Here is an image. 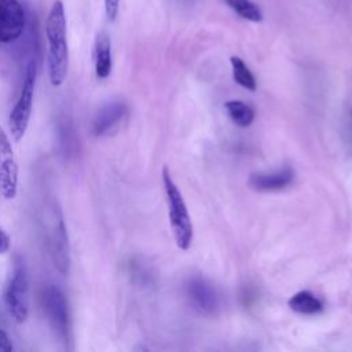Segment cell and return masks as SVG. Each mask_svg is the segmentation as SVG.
Segmentation results:
<instances>
[{"mask_svg":"<svg viewBox=\"0 0 352 352\" xmlns=\"http://www.w3.org/2000/svg\"><path fill=\"white\" fill-rule=\"evenodd\" d=\"M45 36L48 43L47 72L52 87H60L69 67V47L66 33V14L60 0H56L47 16Z\"/></svg>","mask_w":352,"mask_h":352,"instance_id":"obj_1","label":"cell"},{"mask_svg":"<svg viewBox=\"0 0 352 352\" xmlns=\"http://www.w3.org/2000/svg\"><path fill=\"white\" fill-rule=\"evenodd\" d=\"M0 194H1V190H0Z\"/></svg>","mask_w":352,"mask_h":352,"instance_id":"obj_20","label":"cell"},{"mask_svg":"<svg viewBox=\"0 0 352 352\" xmlns=\"http://www.w3.org/2000/svg\"><path fill=\"white\" fill-rule=\"evenodd\" d=\"M4 302L16 323H23L29 315V275L26 265L19 258L15 261L4 287Z\"/></svg>","mask_w":352,"mask_h":352,"instance_id":"obj_4","label":"cell"},{"mask_svg":"<svg viewBox=\"0 0 352 352\" xmlns=\"http://www.w3.org/2000/svg\"><path fill=\"white\" fill-rule=\"evenodd\" d=\"M44 311L54 331L62 340L69 337V311L65 294L56 286H48L43 294Z\"/></svg>","mask_w":352,"mask_h":352,"instance_id":"obj_6","label":"cell"},{"mask_svg":"<svg viewBox=\"0 0 352 352\" xmlns=\"http://www.w3.org/2000/svg\"><path fill=\"white\" fill-rule=\"evenodd\" d=\"M231 67H232V77L236 84L241 87L249 89V91H256L257 82L250 72V69L246 66V63L239 58V56H231Z\"/></svg>","mask_w":352,"mask_h":352,"instance_id":"obj_16","label":"cell"},{"mask_svg":"<svg viewBox=\"0 0 352 352\" xmlns=\"http://www.w3.org/2000/svg\"><path fill=\"white\" fill-rule=\"evenodd\" d=\"M0 190L1 195L12 199L18 190V164L11 142L0 126Z\"/></svg>","mask_w":352,"mask_h":352,"instance_id":"obj_7","label":"cell"},{"mask_svg":"<svg viewBox=\"0 0 352 352\" xmlns=\"http://www.w3.org/2000/svg\"><path fill=\"white\" fill-rule=\"evenodd\" d=\"M162 182L166 194V202H168V213H169V221L173 231V236L176 241V245L182 250H187L191 245L192 239V226L190 220V214L187 210V206L184 204V199L175 184V182L170 177V173L166 166L162 169Z\"/></svg>","mask_w":352,"mask_h":352,"instance_id":"obj_2","label":"cell"},{"mask_svg":"<svg viewBox=\"0 0 352 352\" xmlns=\"http://www.w3.org/2000/svg\"><path fill=\"white\" fill-rule=\"evenodd\" d=\"M226 109H227V113L230 116V118L238 125V126H249L253 120H254V111L253 109L241 102V100H228L226 102Z\"/></svg>","mask_w":352,"mask_h":352,"instance_id":"obj_15","label":"cell"},{"mask_svg":"<svg viewBox=\"0 0 352 352\" xmlns=\"http://www.w3.org/2000/svg\"><path fill=\"white\" fill-rule=\"evenodd\" d=\"M94 63L95 74L98 78H107L110 76L113 66L111 43L110 37L104 32H100L96 36L94 47Z\"/></svg>","mask_w":352,"mask_h":352,"instance_id":"obj_12","label":"cell"},{"mask_svg":"<svg viewBox=\"0 0 352 352\" xmlns=\"http://www.w3.org/2000/svg\"><path fill=\"white\" fill-rule=\"evenodd\" d=\"M224 4L231 8L236 15L249 22H261V8L252 0H223Z\"/></svg>","mask_w":352,"mask_h":352,"instance_id":"obj_14","label":"cell"},{"mask_svg":"<svg viewBox=\"0 0 352 352\" xmlns=\"http://www.w3.org/2000/svg\"><path fill=\"white\" fill-rule=\"evenodd\" d=\"M187 296L194 307L202 314L213 315L220 308V296L216 287L201 276H195L188 280Z\"/></svg>","mask_w":352,"mask_h":352,"instance_id":"obj_9","label":"cell"},{"mask_svg":"<svg viewBox=\"0 0 352 352\" xmlns=\"http://www.w3.org/2000/svg\"><path fill=\"white\" fill-rule=\"evenodd\" d=\"M10 245H11V239H10L8 234L0 227V254L8 252Z\"/></svg>","mask_w":352,"mask_h":352,"instance_id":"obj_19","label":"cell"},{"mask_svg":"<svg viewBox=\"0 0 352 352\" xmlns=\"http://www.w3.org/2000/svg\"><path fill=\"white\" fill-rule=\"evenodd\" d=\"M36 77H37V66L36 62H29L25 73V80L18 96V100L15 102L11 113H10V131L11 136L15 142L22 140V138L26 133V129L29 126L30 116H32V107H33V96H34V85H36Z\"/></svg>","mask_w":352,"mask_h":352,"instance_id":"obj_5","label":"cell"},{"mask_svg":"<svg viewBox=\"0 0 352 352\" xmlns=\"http://www.w3.org/2000/svg\"><path fill=\"white\" fill-rule=\"evenodd\" d=\"M126 106L124 102H111L104 104L95 116L92 122V131L96 136L110 133L125 117Z\"/></svg>","mask_w":352,"mask_h":352,"instance_id":"obj_11","label":"cell"},{"mask_svg":"<svg viewBox=\"0 0 352 352\" xmlns=\"http://www.w3.org/2000/svg\"><path fill=\"white\" fill-rule=\"evenodd\" d=\"M287 305L292 311L302 315H314L323 311V302L308 290H301L293 294Z\"/></svg>","mask_w":352,"mask_h":352,"instance_id":"obj_13","label":"cell"},{"mask_svg":"<svg viewBox=\"0 0 352 352\" xmlns=\"http://www.w3.org/2000/svg\"><path fill=\"white\" fill-rule=\"evenodd\" d=\"M25 12L18 0H0V43H12L23 32Z\"/></svg>","mask_w":352,"mask_h":352,"instance_id":"obj_8","label":"cell"},{"mask_svg":"<svg viewBox=\"0 0 352 352\" xmlns=\"http://www.w3.org/2000/svg\"><path fill=\"white\" fill-rule=\"evenodd\" d=\"M14 349L12 341L8 337V334L0 329V351L1 352H11Z\"/></svg>","mask_w":352,"mask_h":352,"instance_id":"obj_18","label":"cell"},{"mask_svg":"<svg viewBox=\"0 0 352 352\" xmlns=\"http://www.w3.org/2000/svg\"><path fill=\"white\" fill-rule=\"evenodd\" d=\"M118 7H120V0H104V11L110 22H113L117 18Z\"/></svg>","mask_w":352,"mask_h":352,"instance_id":"obj_17","label":"cell"},{"mask_svg":"<svg viewBox=\"0 0 352 352\" xmlns=\"http://www.w3.org/2000/svg\"><path fill=\"white\" fill-rule=\"evenodd\" d=\"M294 179V170L290 166H285L275 172L252 173L249 177V186L257 191H279L286 188Z\"/></svg>","mask_w":352,"mask_h":352,"instance_id":"obj_10","label":"cell"},{"mask_svg":"<svg viewBox=\"0 0 352 352\" xmlns=\"http://www.w3.org/2000/svg\"><path fill=\"white\" fill-rule=\"evenodd\" d=\"M45 235L54 267L62 275L70 270V245L60 208L52 204L45 214Z\"/></svg>","mask_w":352,"mask_h":352,"instance_id":"obj_3","label":"cell"}]
</instances>
